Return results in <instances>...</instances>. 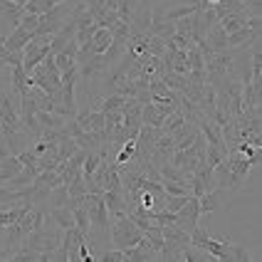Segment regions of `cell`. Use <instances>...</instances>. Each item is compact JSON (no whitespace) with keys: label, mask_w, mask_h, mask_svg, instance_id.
<instances>
[{"label":"cell","mask_w":262,"mask_h":262,"mask_svg":"<svg viewBox=\"0 0 262 262\" xmlns=\"http://www.w3.org/2000/svg\"><path fill=\"white\" fill-rule=\"evenodd\" d=\"M8 52H10V50L5 47V40H0V70L5 67V57H8Z\"/></svg>","instance_id":"39"},{"label":"cell","mask_w":262,"mask_h":262,"mask_svg":"<svg viewBox=\"0 0 262 262\" xmlns=\"http://www.w3.org/2000/svg\"><path fill=\"white\" fill-rule=\"evenodd\" d=\"M109 45H112V30L109 28H97L94 37H92V42H89L92 55H104Z\"/></svg>","instance_id":"14"},{"label":"cell","mask_w":262,"mask_h":262,"mask_svg":"<svg viewBox=\"0 0 262 262\" xmlns=\"http://www.w3.org/2000/svg\"><path fill=\"white\" fill-rule=\"evenodd\" d=\"M77 52H79V45H77V40H70V42L64 45L57 55H55V62H57L59 72H64V70H70V67H74V64H77Z\"/></svg>","instance_id":"8"},{"label":"cell","mask_w":262,"mask_h":262,"mask_svg":"<svg viewBox=\"0 0 262 262\" xmlns=\"http://www.w3.org/2000/svg\"><path fill=\"white\" fill-rule=\"evenodd\" d=\"M218 23H220V28L230 35V32H237V30L245 28V23H248V15H245V13L228 15V17H223V20H218Z\"/></svg>","instance_id":"23"},{"label":"cell","mask_w":262,"mask_h":262,"mask_svg":"<svg viewBox=\"0 0 262 262\" xmlns=\"http://www.w3.org/2000/svg\"><path fill=\"white\" fill-rule=\"evenodd\" d=\"M198 220H201V208H198V198L188 195V201L183 203V208L176 213V225L186 233H193L198 228Z\"/></svg>","instance_id":"4"},{"label":"cell","mask_w":262,"mask_h":262,"mask_svg":"<svg viewBox=\"0 0 262 262\" xmlns=\"http://www.w3.org/2000/svg\"><path fill=\"white\" fill-rule=\"evenodd\" d=\"M104 205L109 210V218L114 220L119 215H126V203H124V193H117V190H104L102 193Z\"/></svg>","instance_id":"7"},{"label":"cell","mask_w":262,"mask_h":262,"mask_svg":"<svg viewBox=\"0 0 262 262\" xmlns=\"http://www.w3.org/2000/svg\"><path fill=\"white\" fill-rule=\"evenodd\" d=\"M163 114H161L159 109H156V104H144L141 106V124H146V126H154V129H161V124H163Z\"/></svg>","instance_id":"18"},{"label":"cell","mask_w":262,"mask_h":262,"mask_svg":"<svg viewBox=\"0 0 262 262\" xmlns=\"http://www.w3.org/2000/svg\"><path fill=\"white\" fill-rule=\"evenodd\" d=\"M257 40H260V30H250L245 25L243 30L228 35V50H245V47H250V45L257 42Z\"/></svg>","instance_id":"6"},{"label":"cell","mask_w":262,"mask_h":262,"mask_svg":"<svg viewBox=\"0 0 262 262\" xmlns=\"http://www.w3.org/2000/svg\"><path fill=\"white\" fill-rule=\"evenodd\" d=\"M13 3H17V5H23V8H25V5H28L30 0H13Z\"/></svg>","instance_id":"40"},{"label":"cell","mask_w":262,"mask_h":262,"mask_svg":"<svg viewBox=\"0 0 262 262\" xmlns=\"http://www.w3.org/2000/svg\"><path fill=\"white\" fill-rule=\"evenodd\" d=\"M20 28L28 30V32H37V28H40V15L25 13L23 17H20Z\"/></svg>","instance_id":"34"},{"label":"cell","mask_w":262,"mask_h":262,"mask_svg":"<svg viewBox=\"0 0 262 262\" xmlns=\"http://www.w3.org/2000/svg\"><path fill=\"white\" fill-rule=\"evenodd\" d=\"M50 218H52V223L57 225L59 230H67V228L77 225V223H74V213L67 208V205H62V208H50Z\"/></svg>","instance_id":"15"},{"label":"cell","mask_w":262,"mask_h":262,"mask_svg":"<svg viewBox=\"0 0 262 262\" xmlns=\"http://www.w3.org/2000/svg\"><path fill=\"white\" fill-rule=\"evenodd\" d=\"M237 13H245L243 0H218V3L213 5L215 20H223V17H228V15H237Z\"/></svg>","instance_id":"13"},{"label":"cell","mask_w":262,"mask_h":262,"mask_svg":"<svg viewBox=\"0 0 262 262\" xmlns=\"http://www.w3.org/2000/svg\"><path fill=\"white\" fill-rule=\"evenodd\" d=\"M188 201V195H166V203H163V210H171V213H178L183 203Z\"/></svg>","instance_id":"33"},{"label":"cell","mask_w":262,"mask_h":262,"mask_svg":"<svg viewBox=\"0 0 262 262\" xmlns=\"http://www.w3.org/2000/svg\"><path fill=\"white\" fill-rule=\"evenodd\" d=\"M40 262H67V250L62 245H57L52 250H45V252H40Z\"/></svg>","instance_id":"30"},{"label":"cell","mask_w":262,"mask_h":262,"mask_svg":"<svg viewBox=\"0 0 262 262\" xmlns=\"http://www.w3.org/2000/svg\"><path fill=\"white\" fill-rule=\"evenodd\" d=\"M35 119L40 121V126H42V129H62V126L67 124V117L55 114V112H37Z\"/></svg>","instance_id":"19"},{"label":"cell","mask_w":262,"mask_h":262,"mask_svg":"<svg viewBox=\"0 0 262 262\" xmlns=\"http://www.w3.org/2000/svg\"><path fill=\"white\" fill-rule=\"evenodd\" d=\"M77 151H79V146H77L72 136H62L57 141V161H70V156L77 154Z\"/></svg>","instance_id":"24"},{"label":"cell","mask_w":262,"mask_h":262,"mask_svg":"<svg viewBox=\"0 0 262 262\" xmlns=\"http://www.w3.org/2000/svg\"><path fill=\"white\" fill-rule=\"evenodd\" d=\"M23 50H15V52H8V57H5V67H17V64H23Z\"/></svg>","instance_id":"36"},{"label":"cell","mask_w":262,"mask_h":262,"mask_svg":"<svg viewBox=\"0 0 262 262\" xmlns=\"http://www.w3.org/2000/svg\"><path fill=\"white\" fill-rule=\"evenodd\" d=\"M72 213H74V223H77V228H79V230L89 237L92 223H89V213H87V208H84V203H79L77 208H72Z\"/></svg>","instance_id":"25"},{"label":"cell","mask_w":262,"mask_h":262,"mask_svg":"<svg viewBox=\"0 0 262 262\" xmlns=\"http://www.w3.org/2000/svg\"><path fill=\"white\" fill-rule=\"evenodd\" d=\"M32 37H35V32H28V30H23L17 25V28H13V32L5 37V47H8L10 52H15V50H25V45H28Z\"/></svg>","instance_id":"12"},{"label":"cell","mask_w":262,"mask_h":262,"mask_svg":"<svg viewBox=\"0 0 262 262\" xmlns=\"http://www.w3.org/2000/svg\"><path fill=\"white\" fill-rule=\"evenodd\" d=\"M136 0H119V8H117V15L121 23H131V17L136 13Z\"/></svg>","instance_id":"28"},{"label":"cell","mask_w":262,"mask_h":262,"mask_svg":"<svg viewBox=\"0 0 262 262\" xmlns=\"http://www.w3.org/2000/svg\"><path fill=\"white\" fill-rule=\"evenodd\" d=\"M57 230H59V228H57ZM57 230H47V228H42V230H32V233L23 240V245H25V248L37 250V252H45V250L57 248V245H59Z\"/></svg>","instance_id":"5"},{"label":"cell","mask_w":262,"mask_h":262,"mask_svg":"<svg viewBox=\"0 0 262 262\" xmlns=\"http://www.w3.org/2000/svg\"><path fill=\"white\" fill-rule=\"evenodd\" d=\"M97 260H102V262H126V260H124V252H121V250H117V248L102 252Z\"/></svg>","instance_id":"35"},{"label":"cell","mask_w":262,"mask_h":262,"mask_svg":"<svg viewBox=\"0 0 262 262\" xmlns=\"http://www.w3.org/2000/svg\"><path fill=\"white\" fill-rule=\"evenodd\" d=\"M203 42L213 50V52H223V50H228V32L220 28V23H215L213 28L205 32Z\"/></svg>","instance_id":"10"},{"label":"cell","mask_w":262,"mask_h":262,"mask_svg":"<svg viewBox=\"0 0 262 262\" xmlns=\"http://www.w3.org/2000/svg\"><path fill=\"white\" fill-rule=\"evenodd\" d=\"M35 183H37V186H42V188L52 190V188H57L62 181H59L57 171H40V173H37V178H35Z\"/></svg>","instance_id":"27"},{"label":"cell","mask_w":262,"mask_h":262,"mask_svg":"<svg viewBox=\"0 0 262 262\" xmlns=\"http://www.w3.org/2000/svg\"><path fill=\"white\" fill-rule=\"evenodd\" d=\"M57 3L55 0H30L25 5V13H32V15H45L47 10H52Z\"/></svg>","instance_id":"29"},{"label":"cell","mask_w":262,"mask_h":262,"mask_svg":"<svg viewBox=\"0 0 262 262\" xmlns=\"http://www.w3.org/2000/svg\"><path fill=\"white\" fill-rule=\"evenodd\" d=\"M168 87L173 89V92H178V94H183L186 89H188V74H178V72H163V77H161Z\"/></svg>","instance_id":"21"},{"label":"cell","mask_w":262,"mask_h":262,"mask_svg":"<svg viewBox=\"0 0 262 262\" xmlns=\"http://www.w3.org/2000/svg\"><path fill=\"white\" fill-rule=\"evenodd\" d=\"M84 208H87V213H89V223H92V228H97V230L106 233V230H109V225H112V218H109V210H106V205H104L102 195H97V193H87V195H84Z\"/></svg>","instance_id":"2"},{"label":"cell","mask_w":262,"mask_h":262,"mask_svg":"<svg viewBox=\"0 0 262 262\" xmlns=\"http://www.w3.org/2000/svg\"><path fill=\"white\" fill-rule=\"evenodd\" d=\"M10 262H40V252H37V250H32V248L20 245V248L10 255Z\"/></svg>","instance_id":"26"},{"label":"cell","mask_w":262,"mask_h":262,"mask_svg":"<svg viewBox=\"0 0 262 262\" xmlns=\"http://www.w3.org/2000/svg\"><path fill=\"white\" fill-rule=\"evenodd\" d=\"M13 70V92H15V97L20 99L25 92H28V72L23 70V64H17V67H10Z\"/></svg>","instance_id":"20"},{"label":"cell","mask_w":262,"mask_h":262,"mask_svg":"<svg viewBox=\"0 0 262 262\" xmlns=\"http://www.w3.org/2000/svg\"><path fill=\"white\" fill-rule=\"evenodd\" d=\"M50 208H62V205H70V190L64 183H59L57 188L50 190V198H47Z\"/></svg>","instance_id":"22"},{"label":"cell","mask_w":262,"mask_h":262,"mask_svg":"<svg viewBox=\"0 0 262 262\" xmlns=\"http://www.w3.org/2000/svg\"><path fill=\"white\" fill-rule=\"evenodd\" d=\"M193 176L201 181L203 190H215V171H213V166H208L205 161H201V163L195 166Z\"/></svg>","instance_id":"16"},{"label":"cell","mask_w":262,"mask_h":262,"mask_svg":"<svg viewBox=\"0 0 262 262\" xmlns=\"http://www.w3.org/2000/svg\"><path fill=\"white\" fill-rule=\"evenodd\" d=\"M37 173H40V168H37V163H30V166H23V171L15 176V178H10L5 186H10V188H25V186H30V183H35V178H37Z\"/></svg>","instance_id":"11"},{"label":"cell","mask_w":262,"mask_h":262,"mask_svg":"<svg viewBox=\"0 0 262 262\" xmlns=\"http://www.w3.org/2000/svg\"><path fill=\"white\" fill-rule=\"evenodd\" d=\"M198 208H201V215L215 213L220 208V190H205L203 195L198 198Z\"/></svg>","instance_id":"17"},{"label":"cell","mask_w":262,"mask_h":262,"mask_svg":"<svg viewBox=\"0 0 262 262\" xmlns=\"http://www.w3.org/2000/svg\"><path fill=\"white\" fill-rule=\"evenodd\" d=\"M109 233H112V248L121 250V252H124L126 248L139 245V240L144 237V233L139 230V225H136L129 215H119V218L112 220Z\"/></svg>","instance_id":"1"},{"label":"cell","mask_w":262,"mask_h":262,"mask_svg":"<svg viewBox=\"0 0 262 262\" xmlns=\"http://www.w3.org/2000/svg\"><path fill=\"white\" fill-rule=\"evenodd\" d=\"M97 28H99V25L94 23V25H89V28H79V30H77V35H74V40H77V45L82 47V45H89V42H92V37H94V32H97Z\"/></svg>","instance_id":"32"},{"label":"cell","mask_w":262,"mask_h":262,"mask_svg":"<svg viewBox=\"0 0 262 262\" xmlns=\"http://www.w3.org/2000/svg\"><path fill=\"white\" fill-rule=\"evenodd\" d=\"M161 134V129H154V126H146L141 124V129L136 134V146H139V151L144 154V156H151V151H154V144H156V136Z\"/></svg>","instance_id":"9"},{"label":"cell","mask_w":262,"mask_h":262,"mask_svg":"<svg viewBox=\"0 0 262 262\" xmlns=\"http://www.w3.org/2000/svg\"><path fill=\"white\" fill-rule=\"evenodd\" d=\"M225 156H228V154H225V151H220L218 146L205 144V163H208V166H213V168H215V166H218Z\"/></svg>","instance_id":"31"},{"label":"cell","mask_w":262,"mask_h":262,"mask_svg":"<svg viewBox=\"0 0 262 262\" xmlns=\"http://www.w3.org/2000/svg\"><path fill=\"white\" fill-rule=\"evenodd\" d=\"M223 161H225V166H228V171H230V190L243 188V183L248 181V173L252 171L248 159H245L243 154L233 151V154H228Z\"/></svg>","instance_id":"3"},{"label":"cell","mask_w":262,"mask_h":262,"mask_svg":"<svg viewBox=\"0 0 262 262\" xmlns=\"http://www.w3.org/2000/svg\"><path fill=\"white\" fill-rule=\"evenodd\" d=\"M15 156H17V161H20L23 166H30V163H37V156H35V154H32L30 148H25V151H17Z\"/></svg>","instance_id":"38"},{"label":"cell","mask_w":262,"mask_h":262,"mask_svg":"<svg viewBox=\"0 0 262 262\" xmlns=\"http://www.w3.org/2000/svg\"><path fill=\"white\" fill-rule=\"evenodd\" d=\"M233 260L235 262H248V260H255V257H252L243 245H233Z\"/></svg>","instance_id":"37"}]
</instances>
